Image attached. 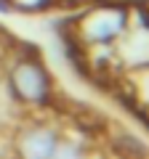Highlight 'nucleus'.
<instances>
[{
  "label": "nucleus",
  "mask_w": 149,
  "mask_h": 159,
  "mask_svg": "<svg viewBox=\"0 0 149 159\" xmlns=\"http://www.w3.org/2000/svg\"><path fill=\"white\" fill-rule=\"evenodd\" d=\"M8 90L24 106H46L53 96L51 77L35 56H16L8 64Z\"/></svg>",
  "instance_id": "2"
},
{
  "label": "nucleus",
  "mask_w": 149,
  "mask_h": 159,
  "mask_svg": "<svg viewBox=\"0 0 149 159\" xmlns=\"http://www.w3.org/2000/svg\"><path fill=\"white\" fill-rule=\"evenodd\" d=\"M131 11L120 3H96L72 21V43L77 48L112 45L128 27Z\"/></svg>",
  "instance_id": "1"
},
{
  "label": "nucleus",
  "mask_w": 149,
  "mask_h": 159,
  "mask_svg": "<svg viewBox=\"0 0 149 159\" xmlns=\"http://www.w3.org/2000/svg\"><path fill=\"white\" fill-rule=\"evenodd\" d=\"M56 0H8V6L16 8V11H24V13H37V11H46L51 8Z\"/></svg>",
  "instance_id": "5"
},
{
  "label": "nucleus",
  "mask_w": 149,
  "mask_h": 159,
  "mask_svg": "<svg viewBox=\"0 0 149 159\" xmlns=\"http://www.w3.org/2000/svg\"><path fill=\"white\" fill-rule=\"evenodd\" d=\"M56 146H59V133L43 122L22 127V133L13 141L16 159H51Z\"/></svg>",
  "instance_id": "3"
},
{
  "label": "nucleus",
  "mask_w": 149,
  "mask_h": 159,
  "mask_svg": "<svg viewBox=\"0 0 149 159\" xmlns=\"http://www.w3.org/2000/svg\"><path fill=\"white\" fill-rule=\"evenodd\" d=\"M112 82L120 90V98L144 119V125H149V66H136L123 77L115 74Z\"/></svg>",
  "instance_id": "4"
},
{
  "label": "nucleus",
  "mask_w": 149,
  "mask_h": 159,
  "mask_svg": "<svg viewBox=\"0 0 149 159\" xmlns=\"http://www.w3.org/2000/svg\"><path fill=\"white\" fill-rule=\"evenodd\" d=\"M144 13H147V19H149V3H147V8H144Z\"/></svg>",
  "instance_id": "6"
}]
</instances>
